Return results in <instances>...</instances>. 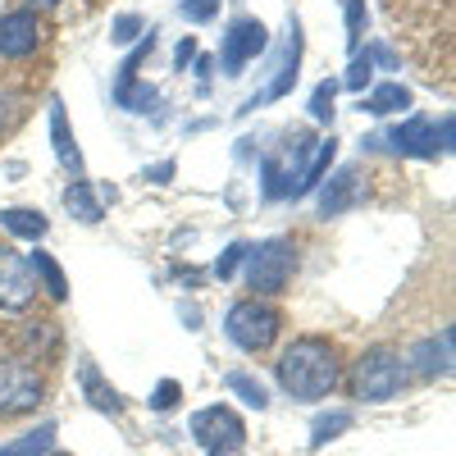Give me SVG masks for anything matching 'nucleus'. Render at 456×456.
Here are the masks:
<instances>
[{"label": "nucleus", "mask_w": 456, "mask_h": 456, "mask_svg": "<svg viewBox=\"0 0 456 456\" xmlns=\"http://www.w3.org/2000/svg\"><path fill=\"white\" fill-rule=\"evenodd\" d=\"M338 379H342V361H338V347L329 338H297L279 356V384L297 402L329 397L338 388Z\"/></svg>", "instance_id": "1"}, {"label": "nucleus", "mask_w": 456, "mask_h": 456, "mask_svg": "<svg viewBox=\"0 0 456 456\" xmlns=\"http://www.w3.org/2000/svg\"><path fill=\"white\" fill-rule=\"evenodd\" d=\"M406 384V361L397 347H370L352 365V397L356 402H388Z\"/></svg>", "instance_id": "2"}, {"label": "nucleus", "mask_w": 456, "mask_h": 456, "mask_svg": "<svg viewBox=\"0 0 456 456\" xmlns=\"http://www.w3.org/2000/svg\"><path fill=\"white\" fill-rule=\"evenodd\" d=\"M279 329H283V315L270 306V301H260V297L238 301V306L224 315L228 342H233V347H242V352H265V347H274Z\"/></svg>", "instance_id": "3"}, {"label": "nucleus", "mask_w": 456, "mask_h": 456, "mask_svg": "<svg viewBox=\"0 0 456 456\" xmlns=\"http://www.w3.org/2000/svg\"><path fill=\"white\" fill-rule=\"evenodd\" d=\"M292 265H297V251L283 238H270V242L251 247V256H247V288L260 292V301L283 292L288 279H292Z\"/></svg>", "instance_id": "4"}, {"label": "nucleus", "mask_w": 456, "mask_h": 456, "mask_svg": "<svg viewBox=\"0 0 456 456\" xmlns=\"http://www.w3.org/2000/svg\"><path fill=\"white\" fill-rule=\"evenodd\" d=\"M379 142H388V151H397V156H420V160L425 156H438V151L452 146V114H447L443 124L425 119V114H415V119L388 128Z\"/></svg>", "instance_id": "5"}, {"label": "nucleus", "mask_w": 456, "mask_h": 456, "mask_svg": "<svg viewBox=\"0 0 456 456\" xmlns=\"http://www.w3.org/2000/svg\"><path fill=\"white\" fill-rule=\"evenodd\" d=\"M192 438L206 452H238L242 438H247V425L233 406H206V411L192 415Z\"/></svg>", "instance_id": "6"}, {"label": "nucleus", "mask_w": 456, "mask_h": 456, "mask_svg": "<svg viewBox=\"0 0 456 456\" xmlns=\"http://www.w3.org/2000/svg\"><path fill=\"white\" fill-rule=\"evenodd\" d=\"M265 46H270V32H265L260 19H233L228 32H224V51H219L224 73H228V78H238L256 55H265Z\"/></svg>", "instance_id": "7"}, {"label": "nucleus", "mask_w": 456, "mask_h": 456, "mask_svg": "<svg viewBox=\"0 0 456 456\" xmlns=\"http://www.w3.org/2000/svg\"><path fill=\"white\" fill-rule=\"evenodd\" d=\"M37 402H42V374H37L28 361L5 356L0 361V411L19 415V411H32Z\"/></svg>", "instance_id": "8"}, {"label": "nucleus", "mask_w": 456, "mask_h": 456, "mask_svg": "<svg viewBox=\"0 0 456 456\" xmlns=\"http://www.w3.org/2000/svg\"><path fill=\"white\" fill-rule=\"evenodd\" d=\"M32 297H37V288H32L28 265L19 260V251L0 247V311H28Z\"/></svg>", "instance_id": "9"}, {"label": "nucleus", "mask_w": 456, "mask_h": 456, "mask_svg": "<svg viewBox=\"0 0 456 456\" xmlns=\"http://www.w3.org/2000/svg\"><path fill=\"white\" fill-rule=\"evenodd\" d=\"M37 46H42V23H37L32 10L0 14V55H5V60H23Z\"/></svg>", "instance_id": "10"}, {"label": "nucleus", "mask_w": 456, "mask_h": 456, "mask_svg": "<svg viewBox=\"0 0 456 456\" xmlns=\"http://www.w3.org/2000/svg\"><path fill=\"white\" fill-rule=\"evenodd\" d=\"M420 379H434V374H447V365H452V333H443V338H425V342H415L411 347V356H402Z\"/></svg>", "instance_id": "11"}, {"label": "nucleus", "mask_w": 456, "mask_h": 456, "mask_svg": "<svg viewBox=\"0 0 456 456\" xmlns=\"http://www.w3.org/2000/svg\"><path fill=\"white\" fill-rule=\"evenodd\" d=\"M361 169H342V174H333V183L320 192V215L324 219H333V215H342V210H352L356 206V197H361Z\"/></svg>", "instance_id": "12"}, {"label": "nucleus", "mask_w": 456, "mask_h": 456, "mask_svg": "<svg viewBox=\"0 0 456 456\" xmlns=\"http://www.w3.org/2000/svg\"><path fill=\"white\" fill-rule=\"evenodd\" d=\"M78 379H83V393H87V402L96 406V411H105V415H124V397L114 393L105 379H101V370H96V361H78Z\"/></svg>", "instance_id": "13"}, {"label": "nucleus", "mask_w": 456, "mask_h": 456, "mask_svg": "<svg viewBox=\"0 0 456 456\" xmlns=\"http://www.w3.org/2000/svg\"><path fill=\"white\" fill-rule=\"evenodd\" d=\"M28 274H37V279H42V292L51 297V301H64L69 297V279H64V270H60V260L51 256V251H42V247H37L28 260Z\"/></svg>", "instance_id": "14"}, {"label": "nucleus", "mask_w": 456, "mask_h": 456, "mask_svg": "<svg viewBox=\"0 0 456 456\" xmlns=\"http://www.w3.org/2000/svg\"><path fill=\"white\" fill-rule=\"evenodd\" d=\"M51 142H55L60 165H69L73 174H83V151H78V142H73V133H69V114H64L60 101H51Z\"/></svg>", "instance_id": "15"}, {"label": "nucleus", "mask_w": 456, "mask_h": 456, "mask_svg": "<svg viewBox=\"0 0 456 456\" xmlns=\"http://www.w3.org/2000/svg\"><path fill=\"white\" fill-rule=\"evenodd\" d=\"M0 228H10L14 238H28V242H37V238H46V215L42 210H23V206H14V210H0Z\"/></svg>", "instance_id": "16"}, {"label": "nucleus", "mask_w": 456, "mask_h": 456, "mask_svg": "<svg viewBox=\"0 0 456 456\" xmlns=\"http://www.w3.org/2000/svg\"><path fill=\"white\" fill-rule=\"evenodd\" d=\"M365 114H397V110H411V87L402 83H384V87H374L365 101H361Z\"/></svg>", "instance_id": "17"}, {"label": "nucleus", "mask_w": 456, "mask_h": 456, "mask_svg": "<svg viewBox=\"0 0 456 456\" xmlns=\"http://www.w3.org/2000/svg\"><path fill=\"white\" fill-rule=\"evenodd\" d=\"M64 206H69V215H73V219H83V224H101V201L92 197V187H87L83 178L64 192Z\"/></svg>", "instance_id": "18"}, {"label": "nucleus", "mask_w": 456, "mask_h": 456, "mask_svg": "<svg viewBox=\"0 0 456 456\" xmlns=\"http://www.w3.org/2000/svg\"><path fill=\"white\" fill-rule=\"evenodd\" d=\"M55 447V425H42V429H32V434H23L19 443H10V447H0V456H46Z\"/></svg>", "instance_id": "19"}, {"label": "nucleus", "mask_w": 456, "mask_h": 456, "mask_svg": "<svg viewBox=\"0 0 456 456\" xmlns=\"http://www.w3.org/2000/svg\"><path fill=\"white\" fill-rule=\"evenodd\" d=\"M228 388H233L247 406H256V411L270 406V388H265L256 374H247V370H233V374H228Z\"/></svg>", "instance_id": "20"}, {"label": "nucleus", "mask_w": 456, "mask_h": 456, "mask_svg": "<svg viewBox=\"0 0 456 456\" xmlns=\"http://www.w3.org/2000/svg\"><path fill=\"white\" fill-rule=\"evenodd\" d=\"M333 156H338V142H333V137H329V142H320V151H315V160L306 165V174H301V183H297V192H311V187H320V178L329 174ZM297 192H292V197H297Z\"/></svg>", "instance_id": "21"}, {"label": "nucleus", "mask_w": 456, "mask_h": 456, "mask_svg": "<svg viewBox=\"0 0 456 456\" xmlns=\"http://www.w3.org/2000/svg\"><path fill=\"white\" fill-rule=\"evenodd\" d=\"M352 425V415L347 411H333V415H320V420H315V429H311V447H324L333 434H342V429H347Z\"/></svg>", "instance_id": "22"}, {"label": "nucleus", "mask_w": 456, "mask_h": 456, "mask_svg": "<svg viewBox=\"0 0 456 456\" xmlns=\"http://www.w3.org/2000/svg\"><path fill=\"white\" fill-rule=\"evenodd\" d=\"M23 119V101L10 92V87H0V137H10Z\"/></svg>", "instance_id": "23"}, {"label": "nucleus", "mask_w": 456, "mask_h": 456, "mask_svg": "<svg viewBox=\"0 0 456 456\" xmlns=\"http://www.w3.org/2000/svg\"><path fill=\"white\" fill-rule=\"evenodd\" d=\"M333 96H338V83H320L315 96H311V119L315 124H329L333 119Z\"/></svg>", "instance_id": "24"}, {"label": "nucleus", "mask_w": 456, "mask_h": 456, "mask_svg": "<svg viewBox=\"0 0 456 456\" xmlns=\"http://www.w3.org/2000/svg\"><path fill=\"white\" fill-rule=\"evenodd\" d=\"M342 10H347V46L356 51L365 32V0H342Z\"/></svg>", "instance_id": "25"}, {"label": "nucleus", "mask_w": 456, "mask_h": 456, "mask_svg": "<svg viewBox=\"0 0 456 456\" xmlns=\"http://www.w3.org/2000/svg\"><path fill=\"white\" fill-rule=\"evenodd\" d=\"M370 78H374V60H370V51H365V55H356V60H352L347 78H342L338 87H352V92H361V87H365Z\"/></svg>", "instance_id": "26"}, {"label": "nucleus", "mask_w": 456, "mask_h": 456, "mask_svg": "<svg viewBox=\"0 0 456 456\" xmlns=\"http://www.w3.org/2000/svg\"><path fill=\"white\" fill-rule=\"evenodd\" d=\"M178 402H183V384H174V379H160L156 393H151V406H156V411H174Z\"/></svg>", "instance_id": "27"}, {"label": "nucleus", "mask_w": 456, "mask_h": 456, "mask_svg": "<svg viewBox=\"0 0 456 456\" xmlns=\"http://www.w3.org/2000/svg\"><path fill=\"white\" fill-rule=\"evenodd\" d=\"M178 10H183V19H187V23H206V19H215V14H219V0H183Z\"/></svg>", "instance_id": "28"}, {"label": "nucleus", "mask_w": 456, "mask_h": 456, "mask_svg": "<svg viewBox=\"0 0 456 456\" xmlns=\"http://www.w3.org/2000/svg\"><path fill=\"white\" fill-rule=\"evenodd\" d=\"M142 28H146V23H142L137 14H119V19H114V32H110V37H114V42H133Z\"/></svg>", "instance_id": "29"}, {"label": "nucleus", "mask_w": 456, "mask_h": 456, "mask_svg": "<svg viewBox=\"0 0 456 456\" xmlns=\"http://www.w3.org/2000/svg\"><path fill=\"white\" fill-rule=\"evenodd\" d=\"M242 256H247V247H242V242H233V247H228V251L219 256L215 274H219V279H233V270H238V260H242Z\"/></svg>", "instance_id": "30"}, {"label": "nucleus", "mask_w": 456, "mask_h": 456, "mask_svg": "<svg viewBox=\"0 0 456 456\" xmlns=\"http://www.w3.org/2000/svg\"><path fill=\"white\" fill-rule=\"evenodd\" d=\"M174 60H178V69L197 60V42H192V37H183V42H178V51H174Z\"/></svg>", "instance_id": "31"}, {"label": "nucleus", "mask_w": 456, "mask_h": 456, "mask_svg": "<svg viewBox=\"0 0 456 456\" xmlns=\"http://www.w3.org/2000/svg\"><path fill=\"white\" fill-rule=\"evenodd\" d=\"M32 5H55V0H32Z\"/></svg>", "instance_id": "32"}, {"label": "nucleus", "mask_w": 456, "mask_h": 456, "mask_svg": "<svg viewBox=\"0 0 456 456\" xmlns=\"http://www.w3.org/2000/svg\"><path fill=\"white\" fill-rule=\"evenodd\" d=\"M210 456H238V452H210Z\"/></svg>", "instance_id": "33"}]
</instances>
